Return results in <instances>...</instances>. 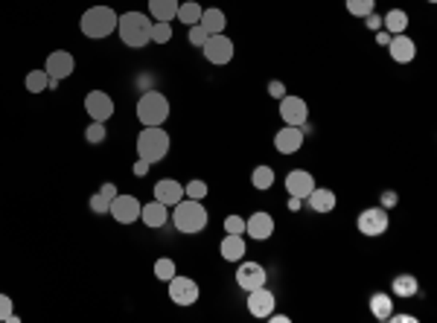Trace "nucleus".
Returning <instances> with one entry per match:
<instances>
[{
  "label": "nucleus",
  "instance_id": "obj_1",
  "mask_svg": "<svg viewBox=\"0 0 437 323\" xmlns=\"http://www.w3.org/2000/svg\"><path fill=\"white\" fill-rule=\"evenodd\" d=\"M117 33H119V41H123L126 47L140 50L146 44H152V21L140 12H126L117 18Z\"/></svg>",
  "mask_w": 437,
  "mask_h": 323
},
{
  "label": "nucleus",
  "instance_id": "obj_2",
  "mask_svg": "<svg viewBox=\"0 0 437 323\" xmlns=\"http://www.w3.org/2000/svg\"><path fill=\"white\" fill-rule=\"evenodd\" d=\"M172 224L178 233L195 236L207 227V210L201 207V201H195V198H181L172 210Z\"/></svg>",
  "mask_w": 437,
  "mask_h": 323
},
{
  "label": "nucleus",
  "instance_id": "obj_3",
  "mask_svg": "<svg viewBox=\"0 0 437 323\" xmlns=\"http://www.w3.org/2000/svg\"><path fill=\"white\" fill-rule=\"evenodd\" d=\"M170 151V134L163 131V126H146L138 134V155L149 163H158L167 158Z\"/></svg>",
  "mask_w": 437,
  "mask_h": 323
},
{
  "label": "nucleus",
  "instance_id": "obj_4",
  "mask_svg": "<svg viewBox=\"0 0 437 323\" xmlns=\"http://www.w3.org/2000/svg\"><path fill=\"white\" fill-rule=\"evenodd\" d=\"M79 29H82V35H88V38H108L117 29V12L108 9V6L88 9L82 15V21H79Z\"/></svg>",
  "mask_w": 437,
  "mask_h": 323
},
{
  "label": "nucleus",
  "instance_id": "obj_5",
  "mask_svg": "<svg viewBox=\"0 0 437 323\" xmlns=\"http://www.w3.org/2000/svg\"><path fill=\"white\" fill-rule=\"evenodd\" d=\"M138 119L143 126H163L170 119V99L160 90H146L138 99Z\"/></svg>",
  "mask_w": 437,
  "mask_h": 323
},
{
  "label": "nucleus",
  "instance_id": "obj_6",
  "mask_svg": "<svg viewBox=\"0 0 437 323\" xmlns=\"http://www.w3.org/2000/svg\"><path fill=\"white\" fill-rule=\"evenodd\" d=\"M358 233L361 236H382L385 230H388V210L385 207H368V210H361L358 213Z\"/></svg>",
  "mask_w": 437,
  "mask_h": 323
},
{
  "label": "nucleus",
  "instance_id": "obj_7",
  "mask_svg": "<svg viewBox=\"0 0 437 323\" xmlns=\"http://www.w3.org/2000/svg\"><path fill=\"white\" fill-rule=\"evenodd\" d=\"M280 117L286 119V126L304 129L306 119H309V105L300 99V97H289V94H286V97L280 99Z\"/></svg>",
  "mask_w": 437,
  "mask_h": 323
},
{
  "label": "nucleus",
  "instance_id": "obj_8",
  "mask_svg": "<svg viewBox=\"0 0 437 323\" xmlns=\"http://www.w3.org/2000/svg\"><path fill=\"white\" fill-rule=\"evenodd\" d=\"M73 70H76V58H73L67 50H56V53L47 56V61H44V73H47L50 79H56V82L67 79Z\"/></svg>",
  "mask_w": 437,
  "mask_h": 323
},
{
  "label": "nucleus",
  "instance_id": "obj_9",
  "mask_svg": "<svg viewBox=\"0 0 437 323\" xmlns=\"http://www.w3.org/2000/svg\"><path fill=\"white\" fill-rule=\"evenodd\" d=\"M170 300L175 306H192L199 300V283L190 280V276H172L170 280Z\"/></svg>",
  "mask_w": 437,
  "mask_h": 323
},
{
  "label": "nucleus",
  "instance_id": "obj_10",
  "mask_svg": "<svg viewBox=\"0 0 437 323\" xmlns=\"http://www.w3.org/2000/svg\"><path fill=\"white\" fill-rule=\"evenodd\" d=\"M140 201L134 195H117L114 201L108 204V213L114 215V219L119 222V224H134L140 219Z\"/></svg>",
  "mask_w": 437,
  "mask_h": 323
},
{
  "label": "nucleus",
  "instance_id": "obj_11",
  "mask_svg": "<svg viewBox=\"0 0 437 323\" xmlns=\"http://www.w3.org/2000/svg\"><path fill=\"white\" fill-rule=\"evenodd\" d=\"M201 50H204L210 65H228V61L233 58V41L224 33L222 35H210Z\"/></svg>",
  "mask_w": 437,
  "mask_h": 323
},
{
  "label": "nucleus",
  "instance_id": "obj_12",
  "mask_svg": "<svg viewBox=\"0 0 437 323\" xmlns=\"http://www.w3.org/2000/svg\"><path fill=\"white\" fill-rule=\"evenodd\" d=\"M85 111L94 122H105L114 114V102L105 90H90V94L85 97Z\"/></svg>",
  "mask_w": 437,
  "mask_h": 323
},
{
  "label": "nucleus",
  "instance_id": "obj_13",
  "mask_svg": "<svg viewBox=\"0 0 437 323\" xmlns=\"http://www.w3.org/2000/svg\"><path fill=\"white\" fill-rule=\"evenodd\" d=\"M236 283H239V288H245V291L260 288V285H265V268L260 263H242V259H239Z\"/></svg>",
  "mask_w": 437,
  "mask_h": 323
},
{
  "label": "nucleus",
  "instance_id": "obj_14",
  "mask_svg": "<svg viewBox=\"0 0 437 323\" xmlns=\"http://www.w3.org/2000/svg\"><path fill=\"white\" fill-rule=\"evenodd\" d=\"M304 146V129L297 126H286L274 134V149L280 151V155H295V151Z\"/></svg>",
  "mask_w": 437,
  "mask_h": 323
},
{
  "label": "nucleus",
  "instance_id": "obj_15",
  "mask_svg": "<svg viewBox=\"0 0 437 323\" xmlns=\"http://www.w3.org/2000/svg\"><path fill=\"white\" fill-rule=\"evenodd\" d=\"M248 312L254 317H268L271 312H274V295H271L265 285L248 291Z\"/></svg>",
  "mask_w": 437,
  "mask_h": 323
},
{
  "label": "nucleus",
  "instance_id": "obj_16",
  "mask_svg": "<svg viewBox=\"0 0 437 323\" xmlns=\"http://www.w3.org/2000/svg\"><path fill=\"white\" fill-rule=\"evenodd\" d=\"M286 190H289V195L306 201V195L315 190V178L309 172H304V169H292V172L286 175Z\"/></svg>",
  "mask_w": 437,
  "mask_h": 323
},
{
  "label": "nucleus",
  "instance_id": "obj_17",
  "mask_svg": "<svg viewBox=\"0 0 437 323\" xmlns=\"http://www.w3.org/2000/svg\"><path fill=\"white\" fill-rule=\"evenodd\" d=\"M181 198H184V183H178L175 178H160L155 183V201L167 204V207H175Z\"/></svg>",
  "mask_w": 437,
  "mask_h": 323
},
{
  "label": "nucleus",
  "instance_id": "obj_18",
  "mask_svg": "<svg viewBox=\"0 0 437 323\" xmlns=\"http://www.w3.org/2000/svg\"><path fill=\"white\" fill-rule=\"evenodd\" d=\"M388 50H390V58L397 61V65H409V61H414V56H417V47H414V41L405 35V33H399V35H390V41H388Z\"/></svg>",
  "mask_w": 437,
  "mask_h": 323
},
{
  "label": "nucleus",
  "instance_id": "obj_19",
  "mask_svg": "<svg viewBox=\"0 0 437 323\" xmlns=\"http://www.w3.org/2000/svg\"><path fill=\"white\" fill-rule=\"evenodd\" d=\"M245 233L257 242H265L271 233H274V219L268 213H254L251 219H245Z\"/></svg>",
  "mask_w": 437,
  "mask_h": 323
},
{
  "label": "nucleus",
  "instance_id": "obj_20",
  "mask_svg": "<svg viewBox=\"0 0 437 323\" xmlns=\"http://www.w3.org/2000/svg\"><path fill=\"white\" fill-rule=\"evenodd\" d=\"M219 254H222L224 263H239V259L245 256V239L239 233H228L219 245Z\"/></svg>",
  "mask_w": 437,
  "mask_h": 323
},
{
  "label": "nucleus",
  "instance_id": "obj_21",
  "mask_svg": "<svg viewBox=\"0 0 437 323\" xmlns=\"http://www.w3.org/2000/svg\"><path fill=\"white\" fill-rule=\"evenodd\" d=\"M306 201H309V210H312V213H333V210H336V192L327 190V187H315V190L306 195Z\"/></svg>",
  "mask_w": 437,
  "mask_h": 323
},
{
  "label": "nucleus",
  "instance_id": "obj_22",
  "mask_svg": "<svg viewBox=\"0 0 437 323\" xmlns=\"http://www.w3.org/2000/svg\"><path fill=\"white\" fill-rule=\"evenodd\" d=\"M140 219L146 227H163L170 219V210L167 204H160V201H152V204H143L140 207Z\"/></svg>",
  "mask_w": 437,
  "mask_h": 323
},
{
  "label": "nucleus",
  "instance_id": "obj_23",
  "mask_svg": "<svg viewBox=\"0 0 437 323\" xmlns=\"http://www.w3.org/2000/svg\"><path fill=\"white\" fill-rule=\"evenodd\" d=\"M204 29H207V35H222L224 33V26H228V18H224V12L222 9H204L201 12V21H199Z\"/></svg>",
  "mask_w": 437,
  "mask_h": 323
},
{
  "label": "nucleus",
  "instance_id": "obj_24",
  "mask_svg": "<svg viewBox=\"0 0 437 323\" xmlns=\"http://www.w3.org/2000/svg\"><path fill=\"white\" fill-rule=\"evenodd\" d=\"M370 312L376 320H390V315H394V297L385 295V291H376L370 297Z\"/></svg>",
  "mask_w": 437,
  "mask_h": 323
},
{
  "label": "nucleus",
  "instance_id": "obj_25",
  "mask_svg": "<svg viewBox=\"0 0 437 323\" xmlns=\"http://www.w3.org/2000/svg\"><path fill=\"white\" fill-rule=\"evenodd\" d=\"M178 0H149V12H152V18L155 21H163V24H170L175 15H178Z\"/></svg>",
  "mask_w": 437,
  "mask_h": 323
},
{
  "label": "nucleus",
  "instance_id": "obj_26",
  "mask_svg": "<svg viewBox=\"0 0 437 323\" xmlns=\"http://www.w3.org/2000/svg\"><path fill=\"white\" fill-rule=\"evenodd\" d=\"M382 26L388 29L390 35H399V33H405V29H409V15H405L402 9H390L385 18H382Z\"/></svg>",
  "mask_w": 437,
  "mask_h": 323
},
{
  "label": "nucleus",
  "instance_id": "obj_27",
  "mask_svg": "<svg viewBox=\"0 0 437 323\" xmlns=\"http://www.w3.org/2000/svg\"><path fill=\"white\" fill-rule=\"evenodd\" d=\"M251 187L260 190V192L271 190V187H274V169H271V166H257L251 172Z\"/></svg>",
  "mask_w": 437,
  "mask_h": 323
},
{
  "label": "nucleus",
  "instance_id": "obj_28",
  "mask_svg": "<svg viewBox=\"0 0 437 323\" xmlns=\"http://www.w3.org/2000/svg\"><path fill=\"white\" fill-rule=\"evenodd\" d=\"M394 295L397 297H414L420 295V280H414L411 274H399L394 280Z\"/></svg>",
  "mask_w": 437,
  "mask_h": 323
},
{
  "label": "nucleus",
  "instance_id": "obj_29",
  "mask_svg": "<svg viewBox=\"0 0 437 323\" xmlns=\"http://www.w3.org/2000/svg\"><path fill=\"white\" fill-rule=\"evenodd\" d=\"M201 6L199 3H195V0H187V3H181L178 6V15H175V18L181 21V24H187V26H192V24H199L201 21Z\"/></svg>",
  "mask_w": 437,
  "mask_h": 323
},
{
  "label": "nucleus",
  "instance_id": "obj_30",
  "mask_svg": "<svg viewBox=\"0 0 437 323\" xmlns=\"http://www.w3.org/2000/svg\"><path fill=\"white\" fill-rule=\"evenodd\" d=\"M47 88H50V76L44 73V70L26 73V90H29V94H44Z\"/></svg>",
  "mask_w": 437,
  "mask_h": 323
},
{
  "label": "nucleus",
  "instance_id": "obj_31",
  "mask_svg": "<svg viewBox=\"0 0 437 323\" xmlns=\"http://www.w3.org/2000/svg\"><path fill=\"white\" fill-rule=\"evenodd\" d=\"M376 9V0H347V12L356 15V18H368Z\"/></svg>",
  "mask_w": 437,
  "mask_h": 323
},
{
  "label": "nucleus",
  "instance_id": "obj_32",
  "mask_svg": "<svg viewBox=\"0 0 437 323\" xmlns=\"http://www.w3.org/2000/svg\"><path fill=\"white\" fill-rule=\"evenodd\" d=\"M155 276L160 283H170L175 276V263H172V259H167V256L158 259V263H155Z\"/></svg>",
  "mask_w": 437,
  "mask_h": 323
},
{
  "label": "nucleus",
  "instance_id": "obj_33",
  "mask_svg": "<svg viewBox=\"0 0 437 323\" xmlns=\"http://www.w3.org/2000/svg\"><path fill=\"white\" fill-rule=\"evenodd\" d=\"M85 140L88 143H102L105 140V122H94V119H90V126L85 129Z\"/></svg>",
  "mask_w": 437,
  "mask_h": 323
},
{
  "label": "nucleus",
  "instance_id": "obj_34",
  "mask_svg": "<svg viewBox=\"0 0 437 323\" xmlns=\"http://www.w3.org/2000/svg\"><path fill=\"white\" fill-rule=\"evenodd\" d=\"M170 38H172V26L163 24V21H155V24H152V41H155V44H167Z\"/></svg>",
  "mask_w": 437,
  "mask_h": 323
},
{
  "label": "nucleus",
  "instance_id": "obj_35",
  "mask_svg": "<svg viewBox=\"0 0 437 323\" xmlns=\"http://www.w3.org/2000/svg\"><path fill=\"white\" fill-rule=\"evenodd\" d=\"M184 195L187 198H195V201H201V198L207 195V183L201 181V178H195V181H190L187 187H184Z\"/></svg>",
  "mask_w": 437,
  "mask_h": 323
},
{
  "label": "nucleus",
  "instance_id": "obj_36",
  "mask_svg": "<svg viewBox=\"0 0 437 323\" xmlns=\"http://www.w3.org/2000/svg\"><path fill=\"white\" fill-rule=\"evenodd\" d=\"M0 323H18V317L12 315V297L0 295Z\"/></svg>",
  "mask_w": 437,
  "mask_h": 323
},
{
  "label": "nucleus",
  "instance_id": "obj_37",
  "mask_svg": "<svg viewBox=\"0 0 437 323\" xmlns=\"http://www.w3.org/2000/svg\"><path fill=\"white\" fill-rule=\"evenodd\" d=\"M207 29L201 26V24H192L190 26V44H192V47H204V44H207Z\"/></svg>",
  "mask_w": 437,
  "mask_h": 323
},
{
  "label": "nucleus",
  "instance_id": "obj_38",
  "mask_svg": "<svg viewBox=\"0 0 437 323\" xmlns=\"http://www.w3.org/2000/svg\"><path fill=\"white\" fill-rule=\"evenodd\" d=\"M224 233H245V219H239V215H228L224 219Z\"/></svg>",
  "mask_w": 437,
  "mask_h": 323
},
{
  "label": "nucleus",
  "instance_id": "obj_39",
  "mask_svg": "<svg viewBox=\"0 0 437 323\" xmlns=\"http://www.w3.org/2000/svg\"><path fill=\"white\" fill-rule=\"evenodd\" d=\"M108 198H105L102 192H97V195H90V210H94V213H108Z\"/></svg>",
  "mask_w": 437,
  "mask_h": 323
},
{
  "label": "nucleus",
  "instance_id": "obj_40",
  "mask_svg": "<svg viewBox=\"0 0 437 323\" xmlns=\"http://www.w3.org/2000/svg\"><path fill=\"white\" fill-rule=\"evenodd\" d=\"M268 94L274 99H283L286 97V85L283 82H268Z\"/></svg>",
  "mask_w": 437,
  "mask_h": 323
},
{
  "label": "nucleus",
  "instance_id": "obj_41",
  "mask_svg": "<svg viewBox=\"0 0 437 323\" xmlns=\"http://www.w3.org/2000/svg\"><path fill=\"white\" fill-rule=\"evenodd\" d=\"M131 172H134V175H138V178H143V175L149 172V160H143V158H140L138 163H134V169H131Z\"/></svg>",
  "mask_w": 437,
  "mask_h": 323
},
{
  "label": "nucleus",
  "instance_id": "obj_42",
  "mask_svg": "<svg viewBox=\"0 0 437 323\" xmlns=\"http://www.w3.org/2000/svg\"><path fill=\"white\" fill-rule=\"evenodd\" d=\"M105 198H108V201H114V198H117V187H114V183H102V190H99Z\"/></svg>",
  "mask_w": 437,
  "mask_h": 323
},
{
  "label": "nucleus",
  "instance_id": "obj_43",
  "mask_svg": "<svg viewBox=\"0 0 437 323\" xmlns=\"http://www.w3.org/2000/svg\"><path fill=\"white\" fill-rule=\"evenodd\" d=\"M397 201H399L397 192H382V207H394Z\"/></svg>",
  "mask_w": 437,
  "mask_h": 323
},
{
  "label": "nucleus",
  "instance_id": "obj_44",
  "mask_svg": "<svg viewBox=\"0 0 437 323\" xmlns=\"http://www.w3.org/2000/svg\"><path fill=\"white\" fill-rule=\"evenodd\" d=\"M390 320H397V323H417L414 315H390Z\"/></svg>",
  "mask_w": 437,
  "mask_h": 323
},
{
  "label": "nucleus",
  "instance_id": "obj_45",
  "mask_svg": "<svg viewBox=\"0 0 437 323\" xmlns=\"http://www.w3.org/2000/svg\"><path fill=\"white\" fill-rule=\"evenodd\" d=\"M379 26H382V18H376V15H368V29H373V33H376Z\"/></svg>",
  "mask_w": 437,
  "mask_h": 323
},
{
  "label": "nucleus",
  "instance_id": "obj_46",
  "mask_svg": "<svg viewBox=\"0 0 437 323\" xmlns=\"http://www.w3.org/2000/svg\"><path fill=\"white\" fill-rule=\"evenodd\" d=\"M300 207H304V201H300V198H295V195H292V198H289V210H292V213H297Z\"/></svg>",
  "mask_w": 437,
  "mask_h": 323
},
{
  "label": "nucleus",
  "instance_id": "obj_47",
  "mask_svg": "<svg viewBox=\"0 0 437 323\" xmlns=\"http://www.w3.org/2000/svg\"><path fill=\"white\" fill-rule=\"evenodd\" d=\"M268 317H271V320H274V323H286V320H289V317H286V315H274V312H271Z\"/></svg>",
  "mask_w": 437,
  "mask_h": 323
},
{
  "label": "nucleus",
  "instance_id": "obj_48",
  "mask_svg": "<svg viewBox=\"0 0 437 323\" xmlns=\"http://www.w3.org/2000/svg\"><path fill=\"white\" fill-rule=\"evenodd\" d=\"M376 38H379V44H388V41H390V33H379Z\"/></svg>",
  "mask_w": 437,
  "mask_h": 323
},
{
  "label": "nucleus",
  "instance_id": "obj_49",
  "mask_svg": "<svg viewBox=\"0 0 437 323\" xmlns=\"http://www.w3.org/2000/svg\"><path fill=\"white\" fill-rule=\"evenodd\" d=\"M429 3H437V0H429Z\"/></svg>",
  "mask_w": 437,
  "mask_h": 323
}]
</instances>
